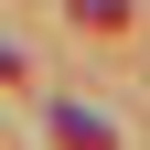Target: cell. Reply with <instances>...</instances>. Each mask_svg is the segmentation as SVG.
<instances>
[{
	"mask_svg": "<svg viewBox=\"0 0 150 150\" xmlns=\"http://www.w3.org/2000/svg\"><path fill=\"white\" fill-rule=\"evenodd\" d=\"M54 129H64V150H118V139H107V118H86V107H64Z\"/></svg>",
	"mask_w": 150,
	"mask_h": 150,
	"instance_id": "cell-1",
	"label": "cell"
},
{
	"mask_svg": "<svg viewBox=\"0 0 150 150\" xmlns=\"http://www.w3.org/2000/svg\"><path fill=\"white\" fill-rule=\"evenodd\" d=\"M75 11H86V22H118V11H129V0H75Z\"/></svg>",
	"mask_w": 150,
	"mask_h": 150,
	"instance_id": "cell-2",
	"label": "cell"
}]
</instances>
